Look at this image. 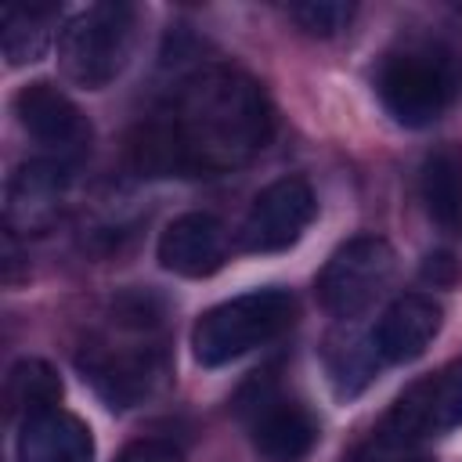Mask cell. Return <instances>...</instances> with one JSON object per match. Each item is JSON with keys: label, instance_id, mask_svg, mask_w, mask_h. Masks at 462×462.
<instances>
[{"label": "cell", "instance_id": "obj_8", "mask_svg": "<svg viewBox=\"0 0 462 462\" xmlns=\"http://www.w3.org/2000/svg\"><path fill=\"white\" fill-rule=\"evenodd\" d=\"M455 426H462V357L415 383L393 404L379 433L386 444H411L422 437H440Z\"/></svg>", "mask_w": 462, "mask_h": 462}, {"label": "cell", "instance_id": "obj_15", "mask_svg": "<svg viewBox=\"0 0 462 462\" xmlns=\"http://www.w3.org/2000/svg\"><path fill=\"white\" fill-rule=\"evenodd\" d=\"M419 191L437 227L462 231V148L458 144L444 141L422 159Z\"/></svg>", "mask_w": 462, "mask_h": 462}, {"label": "cell", "instance_id": "obj_10", "mask_svg": "<svg viewBox=\"0 0 462 462\" xmlns=\"http://www.w3.org/2000/svg\"><path fill=\"white\" fill-rule=\"evenodd\" d=\"M314 191L303 177L271 180L249 206L242 220V249L249 253H282L300 242L307 224L314 220Z\"/></svg>", "mask_w": 462, "mask_h": 462}, {"label": "cell", "instance_id": "obj_2", "mask_svg": "<svg viewBox=\"0 0 462 462\" xmlns=\"http://www.w3.org/2000/svg\"><path fill=\"white\" fill-rule=\"evenodd\" d=\"M83 379L116 408L141 404L166 379V350L155 339V318L137 307H116L108 328L79 350Z\"/></svg>", "mask_w": 462, "mask_h": 462}, {"label": "cell", "instance_id": "obj_7", "mask_svg": "<svg viewBox=\"0 0 462 462\" xmlns=\"http://www.w3.org/2000/svg\"><path fill=\"white\" fill-rule=\"evenodd\" d=\"M242 419L249 426L253 448L267 462H303L318 444V422L314 415L285 397L271 379H263L253 397H242Z\"/></svg>", "mask_w": 462, "mask_h": 462}, {"label": "cell", "instance_id": "obj_3", "mask_svg": "<svg viewBox=\"0 0 462 462\" xmlns=\"http://www.w3.org/2000/svg\"><path fill=\"white\" fill-rule=\"evenodd\" d=\"M375 94L401 126H430L462 94V65L444 43H401L383 54L375 69Z\"/></svg>", "mask_w": 462, "mask_h": 462}, {"label": "cell", "instance_id": "obj_11", "mask_svg": "<svg viewBox=\"0 0 462 462\" xmlns=\"http://www.w3.org/2000/svg\"><path fill=\"white\" fill-rule=\"evenodd\" d=\"M69 170L58 159H29L22 162L7 180V227L18 235L47 231L65 202L69 191Z\"/></svg>", "mask_w": 462, "mask_h": 462}, {"label": "cell", "instance_id": "obj_9", "mask_svg": "<svg viewBox=\"0 0 462 462\" xmlns=\"http://www.w3.org/2000/svg\"><path fill=\"white\" fill-rule=\"evenodd\" d=\"M14 116L22 130L47 152V159H58L72 166L90 148V123L79 112V105L61 94L54 83H29L14 94Z\"/></svg>", "mask_w": 462, "mask_h": 462}, {"label": "cell", "instance_id": "obj_14", "mask_svg": "<svg viewBox=\"0 0 462 462\" xmlns=\"http://www.w3.org/2000/svg\"><path fill=\"white\" fill-rule=\"evenodd\" d=\"M18 462H94V437L76 415L47 408L22 422Z\"/></svg>", "mask_w": 462, "mask_h": 462}, {"label": "cell", "instance_id": "obj_6", "mask_svg": "<svg viewBox=\"0 0 462 462\" xmlns=\"http://www.w3.org/2000/svg\"><path fill=\"white\" fill-rule=\"evenodd\" d=\"M393 278V249L379 235H361L339 245L318 274V300L336 318H354Z\"/></svg>", "mask_w": 462, "mask_h": 462}, {"label": "cell", "instance_id": "obj_12", "mask_svg": "<svg viewBox=\"0 0 462 462\" xmlns=\"http://www.w3.org/2000/svg\"><path fill=\"white\" fill-rule=\"evenodd\" d=\"M227 260V231L209 213H184L159 235V263L180 278H206Z\"/></svg>", "mask_w": 462, "mask_h": 462}, {"label": "cell", "instance_id": "obj_16", "mask_svg": "<svg viewBox=\"0 0 462 462\" xmlns=\"http://www.w3.org/2000/svg\"><path fill=\"white\" fill-rule=\"evenodd\" d=\"M58 397H61V379L40 357H25L7 372L4 404H7L11 419L25 422V419H32V415H40L47 408H58Z\"/></svg>", "mask_w": 462, "mask_h": 462}, {"label": "cell", "instance_id": "obj_17", "mask_svg": "<svg viewBox=\"0 0 462 462\" xmlns=\"http://www.w3.org/2000/svg\"><path fill=\"white\" fill-rule=\"evenodd\" d=\"M58 7H7L4 11V54L11 65H32L51 47V25Z\"/></svg>", "mask_w": 462, "mask_h": 462}, {"label": "cell", "instance_id": "obj_1", "mask_svg": "<svg viewBox=\"0 0 462 462\" xmlns=\"http://www.w3.org/2000/svg\"><path fill=\"white\" fill-rule=\"evenodd\" d=\"M274 130L263 87L231 69L206 65L188 72L166 108L134 137V162L148 177H199L245 166Z\"/></svg>", "mask_w": 462, "mask_h": 462}, {"label": "cell", "instance_id": "obj_13", "mask_svg": "<svg viewBox=\"0 0 462 462\" xmlns=\"http://www.w3.org/2000/svg\"><path fill=\"white\" fill-rule=\"evenodd\" d=\"M437 332H440V307L430 296L411 292L393 300L383 310L372 332V350L390 365H404V361H415L433 343Z\"/></svg>", "mask_w": 462, "mask_h": 462}, {"label": "cell", "instance_id": "obj_18", "mask_svg": "<svg viewBox=\"0 0 462 462\" xmlns=\"http://www.w3.org/2000/svg\"><path fill=\"white\" fill-rule=\"evenodd\" d=\"M289 14L310 36H336V32H343L350 25L354 7L339 4V0H307V4H292Z\"/></svg>", "mask_w": 462, "mask_h": 462}, {"label": "cell", "instance_id": "obj_19", "mask_svg": "<svg viewBox=\"0 0 462 462\" xmlns=\"http://www.w3.org/2000/svg\"><path fill=\"white\" fill-rule=\"evenodd\" d=\"M116 462H184V458L166 440H137V444L123 448V455Z\"/></svg>", "mask_w": 462, "mask_h": 462}, {"label": "cell", "instance_id": "obj_5", "mask_svg": "<svg viewBox=\"0 0 462 462\" xmlns=\"http://www.w3.org/2000/svg\"><path fill=\"white\" fill-rule=\"evenodd\" d=\"M137 11L130 4H94L65 22L58 40L61 72L87 90L108 87L130 61Z\"/></svg>", "mask_w": 462, "mask_h": 462}, {"label": "cell", "instance_id": "obj_4", "mask_svg": "<svg viewBox=\"0 0 462 462\" xmlns=\"http://www.w3.org/2000/svg\"><path fill=\"white\" fill-rule=\"evenodd\" d=\"M296 314V300L285 289H253L209 307L191 328L195 361L206 368H220L271 339H278Z\"/></svg>", "mask_w": 462, "mask_h": 462}]
</instances>
